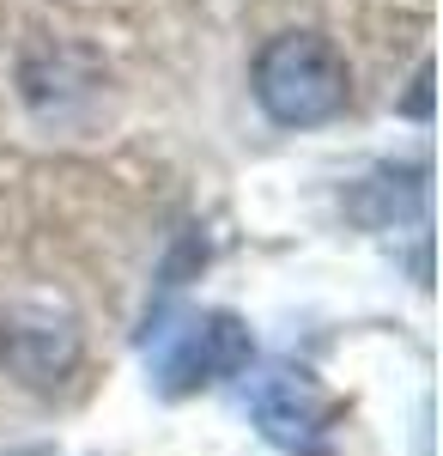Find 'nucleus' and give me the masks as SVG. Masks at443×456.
<instances>
[{
	"mask_svg": "<svg viewBox=\"0 0 443 456\" xmlns=\"http://www.w3.org/2000/svg\"><path fill=\"white\" fill-rule=\"evenodd\" d=\"M243 408L255 432L286 456H334V395L304 365H268L243 384Z\"/></svg>",
	"mask_w": 443,
	"mask_h": 456,
	"instance_id": "f03ea898",
	"label": "nucleus"
},
{
	"mask_svg": "<svg viewBox=\"0 0 443 456\" xmlns=\"http://www.w3.org/2000/svg\"><path fill=\"white\" fill-rule=\"evenodd\" d=\"M249 359H255V341H249V329H243L238 316L231 311H195V316H182L176 329L158 335L152 378L176 402V395L213 389V384H225V378H243Z\"/></svg>",
	"mask_w": 443,
	"mask_h": 456,
	"instance_id": "7ed1b4c3",
	"label": "nucleus"
},
{
	"mask_svg": "<svg viewBox=\"0 0 443 456\" xmlns=\"http://www.w3.org/2000/svg\"><path fill=\"white\" fill-rule=\"evenodd\" d=\"M352 98L346 55L316 31H286L255 55V104L268 110L279 128H316L334 122Z\"/></svg>",
	"mask_w": 443,
	"mask_h": 456,
	"instance_id": "f257e3e1",
	"label": "nucleus"
},
{
	"mask_svg": "<svg viewBox=\"0 0 443 456\" xmlns=\"http://www.w3.org/2000/svg\"><path fill=\"white\" fill-rule=\"evenodd\" d=\"M0 359L31 389H49L79 365V329L61 311H12L0 322Z\"/></svg>",
	"mask_w": 443,
	"mask_h": 456,
	"instance_id": "20e7f679",
	"label": "nucleus"
}]
</instances>
